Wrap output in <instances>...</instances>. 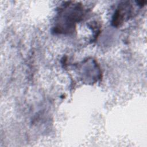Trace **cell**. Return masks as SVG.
<instances>
[{
  "label": "cell",
  "instance_id": "cell-1",
  "mask_svg": "<svg viewBox=\"0 0 147 147\" xmlns=\"http://www.w3.org/2000/svg\"><path fill=\"white\" fill-rule=\"evenodd\" d=\"M81 5L78 4H67L61 9L55 26L56 31L59 33H69L75 24L79 21L83 14Z\"/></svg>",
  "mask_w": 147,
  "mask_h": 147
},
{
  "label": "cell",
  "instance_id": "cell-2",
  "mask_svg": "<svg viewBox=\"0 0 147 147\" xmlns=\"http://www.w3.org/2000/svg\"><path fill=\"white\" fill-rule=\"evenodd\" d=\"M133 6L130 2L126 1L121 3L118 7L113 20V24L114 26L120 25L125 19H128L133 12Z\"/></svg>",
  "mask_w": 147,
  "mask_h": 147
}]
</instances>
